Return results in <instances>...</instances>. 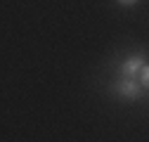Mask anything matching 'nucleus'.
Returning <instances> with one entry per match:
<instances>
[{
  "instance_id": "nucleus-1",
  "label": "nucleus",
  "mask_w": 149,
  "mask_h": 142,
  "mask_svg": "<svg viewBox=\"0 0 149 142\" xmlns=\"http://www.w3.org/2000/svg\"><path fill=\"white\" fill-rule=\"evenodd\" d=\"M142 90H144V88L135 81V78H121L118 83H116V93L118 95H123V97H128V100H137L140 95H142Z\"/></svg>"
},
{
  "instance_id": "nucleus-2",
  "label": "nucleus",
  "mask_w": 149,
  "mask_h": 142,
  "mask_svg": "<svg viewBox=\"0 0 149 142\" xmlns=\"http://www.w3.org/2000/svg\"><path fill=\"white\" fill-rule=\"evenodd\" d=\"M144 66V57L142 55H128L125 62L121 64V76L125 78H135L137 76V71Z\"/></svg>"
},
{
  "instance_id": "nucleus-3",
  "label": "nucleus",
  "mask_w": 149,
  "mask_h": 142,
  "mask_svg": "<svg viewBox=\"0 0 149 142\" xmlns=\"http://www.w3.org/2000/svg\"><path fill=\"white\" fill-rule=\"evenodd\" d=\"M137 78H140L137 83H140L142 88H147V83H149V69H147V64H144V66L137 71Z\"/></svg>"
},
{
  "instance_id": "nucleus-4",
  "label": "nucleus",
  "mask_w": 149,
  "mask_h": 142,
  "mask_svg": "<svg viewBox=\"0 0 149 142\" xmlns=\"http://www.w3.org/2000/svg\"><path fill=\"white\" fill-rule=\"evenodd\" d=\"M118 3H121V5H135L137 0H118Z\"/></svg>"
}]
</instances>
